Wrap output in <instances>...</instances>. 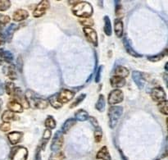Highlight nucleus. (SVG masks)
Masks as SVG:
<instances>
[{"instance_id": "1", "label": "nucleus", "mask_w": 168, "mask_h": 160, "mask_svg": "<svg viewBox=\"0 0 168 160\" xmlns=\"http://www.w3.org/2000/svg\"><path fill=\"white\" fill-rule=\"evenodd\" d=\"M71 12L77 18H91V16L93 15L94 8L89 3L85 2V1H80L77 4L72 7Z\"/></svg>"}, {"instance_id": "2", "label": "nucleus", "mask_w": 168, "mask_h": 160, "mask_svg": "<svg viewBox=\"0 0 168 160\" xmlns=\"http://www.w3.org/2000/svg\"><path fill=\"white\" fill-rule=\"evenodd\" d=\"M123 114L121 106H112L108 109V125L111 129H114Z\"/></svg>"}, {"instance_id": "3", "label": "nucleus", "mask_w": 168, "mask_h": 160, "mask_svg": "<svg viewBox=\"0 0 168 160\" xmlns=\"http://www.w3.org/2000/svg\"><path fill=\"white\" fill-rule=\"evenodd\" d=\"M28 150L24 146H14L10 150L9 158L10 160H27Z\"/></svg>"}, {"instance_id": "4", "label": "nucleus", "mask_w": 168, "mask_h": 160, "mask_svg": "<svg viewBox=\"0 0 168 160\" xmlns=\"http://www.w3.org/2000/svg\"><path fill=\"white\" fill-rule=\"evenodd\" d=\"M63 142H64L63 134L62 133L61 131H58V132L54 134L53 137L52 142H51V145H50V149H51V150L53 151V153L60 151V149L63 147Z\"/></svg>"}, {"instance_id": "5", "label": "nucleus", "mask_w": 168, "mask_h": 160, "mask_svg": "<svg viewBox=\"0 0 168 160\" xmlns=\"http://www.w3.org/2000/svg\"><path fill=\"white\" fill-rule=\"evenodd\" d=\"M18 28H19L18 25H16V24L14 23H11L5 30H3L2 34L0 35V39H2L3 41H4V43H6V42H10L12 39H13L14 33L16 32V30H18Z\"/></svg>"}, {"instance_id": "6", "label": "nucleus", "mask_w": 168, "mask_h": 160, "mask_svg": "<svg viewBox=\"0 0 168 160\" xmlns=\"http://www.w3.org/2000/svg\"><path fill=\"white\" fill-rule=\"evenodd\" d=\"M124 100V94L119 89H114L111 91L108 97V102L110 105H116Z\"/></svg>"}, {"instance_id": "7", "label": "nucleus", "mask_w": 168, "mask_h": 160, "mask_svg": "<svg viewBox=\"0 0 168 160\" xmlns=\"http://www.w3.org/2000/svg\"><path fill=\"white\" fill-rule=\"evenodd\" d=\"M50 8V3L48 0H43L37 4L35 7V10L33 12V17L34 18H41L47 13L48 9Z\"/></svg>"}, {"instance_id": "8", "label": "nucleus", "mask_w": 168, "mask_h": 160, "mask_svg": "<svg viewBox=\"0 0 168 160\" xmlns=\"http://www.w3.org/2000/svg\"><path fill=\"white\" fill-rule=\"evenodd\" d=\"M83 33L88 42H89L94 47H97L99 45V39H98V34L96 30L91 27H84Z\"/></svg>"}, {"instance_id": "9", "label": "nucleus", "mask_w": 168, "mask_h": 160, "mask_svg": "<svg viewBox=\"0 0 168 160\" xmlns=\"http://www.w3.org/2000/svg\"><path fill=\"white\" fill-rule=\"evenodd\" d=\"M150 96L153 101L160 103V102L166 100V94L164 89L161 86L154 87L151 90Z\"/></svg>"}, {"instance_id": "10", "label": "nucleus", "mask_w": 168, "mask_h": 160, "mask_svg": "<svg viewBox=\"0 0 168 160\" xmlns=\"http://www.w3.org/2000/svg\"><path fill=\"white\" fill-rule=\"evenodd\" d=\"M13 100L18 101V103L22 104V106L23 107V108H29V104L27 100L26 99V96H25V94L23 93V91L22 90L21 88L19 87H16L15 90H14V93L13 95Z\"/></svg>"}, {"instance_id": "11", "label": "nucleus", "mask_w": 168, "mask_h": 160, "mask_svg": "<svg viewBox=\"0 0 168 160\" xmlns=\"http://www.w3.org/2000/svg\"><path fill=\"white\" fill-rule=\"evenodd\" d=\"M75 95V92L70 90H62L60 92L58 93V99L62 104H67L68 102L71 101L74 98Z\"/></svg>"}, {"instance_id": "12", "label": "nucleus", "mask_w": 168, "mask_h": 160, "mask_svg": "<svg viewBox=\"0 0 168 160\" xmlns=\"http://www.w3.org/2000/svg\"><path fill=\"white\" fill-rule=\"evenodd\" d=\"M132 79L140 90H143L145 86V74L139 71H134L132 72Z\"/></svg>"}, {"instance_id": "13", "label": "nucleus", "mask_w": 168, "mask_h": 160, "mask_svg": "<svg viewBox=\"0 0 168 160\" xmlns=\"http://www.w3.org/2000/svg\"><path fill=\"white\" fill-rule=\"evenodd\" d=\"M123 45H124V48H125V51L128 54H130V56L134 57V58H142L143 54H140L139 53H137L135 50L131 46V44L130 42V40L128 39V38L126 36L123 37Z\"/></svg>"}, {"instance_id": "14", "label": "nucleus", "mask_w": 168, "mask_h": 160, "mask_svg": "<svg viewBox=\"0 0 168 160\" xmlns=\"http://www.w3.org/2000/svg\"><path fill=\"white\" fill-rule=\"evenodd\" d=\"M3 73L7 76L9 79L12 80H17L18 76H17V71H16V67L13 64H8L3 67Z\"/></svg>"}, {"instance_id": "15", "label": "nucleus", "mask_w": 168, "mask_h": 160, "mask_svg": "<svg viewBox=\"0 0 168 160\" xmlns=\"http://www.w3.org/2000/svg\"><path fill=\"white\" fill-rule=\"evenodd\" d=\"M13 54L10 51L0 49V65H2L3 63L13 64Z\"/></svg>"}, {"instance_id": "16", "label": "nucleus", "mask_w": 168, "mask_h": 160, "mask_svg": "<svg viewBox=\"0 0 168 160\" xmlns=\"http://www.w3.org/2000/svg\"><path fill=\"white\" fill-rule=\"evenodd\" d=\"M24 134L22 132H11L8 134V139L11 145H18L22 140Z\"/></svg>"}, {"instance_id": "17", "label": "nucleus", "mask_w": 168, "mask_h": 160, "mask_svg": "<svg viewBox=\"0 0 168 160\" xmlns=\"http://www.w3.org/2000/svg\"><path fill=\"white\" fill-rule=\"evenodd\" d=\"M29 17V13L25 9H18L13 14V19L14 22H20L25 21Z\"/></svg>"}, {"instance_id": "18", "label": "nucleus", "mask_w": 168, "mask_h": 160, "mask_svg": "<svg viewBox=\"0 0 168 160\" xmlns=\"http://www.w3.org/2000/svg\"><path fill=\"white\" fill-rule=\"evenodd\" d=\"M110 83L111 86L115 88V89H118V88H121L124 87L126 84V80L125 78L120 77L117 76H112L110 78Z\"/></svg>"}, {"instance_id": "19", "label": "nucleus", "mask_w": 168, "mask_h": 160, "mask_svg": "<svg viewBox=\"0 0 168 160\" xmlns=\"http://www.w3.org/2000/svg\"><path fill=\"white\" fill-rule=\"evenodd\" d=\"M114 32L117 38H122L124 33V24L121 18H116L114 21Z\"/></svg>"}, {"instance_id": "20", "label": "nucleus", "mask_w": 168, "mask_h": 160, "mask_svg": "<svg viewBox=\"0 0 168 160\" xmlns=\"http://www.w3.org/2000/svg\"><path fill=\"white\" fill-rule=\"evenodd\" d=\"M7 106H8V110L12 111V112L14 113H22L24 110L22 104L14 100H12L11 101H9L8 103V105H7Z\"/></svg>"}, {"instance_id": "21", "label": "nucleus", "mask_w": 168, "mask_h": 160, "mask_svg": "<svg viewBox=\"0 0 168 160\" xmlns=\"http://www.w3.org/2000/svg\"><path fill=\"white\" fill-rule=\"evenodd\" d=\"M96 158L101 160H112L111 154L107 146H103L96 154Z\"/></svg>"}, {"instance_id": "22", "label": "nucleus", "mask_w": 168, "mask_h": 160, "mask_svg": "<svg viewBox=\"0 0 168 160\" xmlns=\"http://www.w3.org/2000/svg\"><path fill=\"white\" fill-rule=\"evenodd\" d=\"M112 74H113L112 76H117L125 79V78L129 76L130 71L126 67H123V66H117V67L113 70Z\"/></svg>"}, {"instance_id": "23", "label": "nucleus", "mask_w": 168, "mask_h": 160, "mask_svg": "<svg viewBox=\"0 0 168 160\" xmlns=\"http://www.w3.org/2000/svg\"><path fill=\"white\" fill-rule=\"evenodd\" d=\"M19 120V117L16 113H13L10 110L4 111V113L2 115V121L3 122H10L13 121H17Z\"/></svg>"}, {"instance_id": "24", "label": "nucleus", "mask_w": 168, "mask_h": 160, "mask_svg": "<svg viewBox=\"0 0 168 160\" xmlns=\"http://www.w3.org/2000/svg\"><path fill=\"white\" fill-rule=\"evenodd\" d=\"M76 121H76L75 118H72V117L67 119V120L65 121L64 123L63 124V126H62V127H61V132H62V133H63V134L67 133V132L70 131V129H71V127L76 124Z\"/></svg>"}, {"instance_id": "25", "label": "nucleus", "mask_w": 168, "mask_h": 160, "mask_svg": "<svg viewBox=\"0 0 168 160\" xmlns=\"http://www.w3.org/2000/svg\"><path fill=\"white\" fill-rule=\"evenodd\" d=\"M48 104H50V105L53 108H55V109H58V108H62L63 105V104H61L59 100H58V93L53 94V95L48 98Z\"/></svg>"}, {"instance_id": "26", "label": "nucleus", "mask_w": 168, "mask_h": 160, "mask_svg": "<svg viewBox=\"0 0 168 160\" xmlns=\"http://www.w3.org/2000/svg\"><path fill=\"white\" fill-rule=\"evenodd\" d=\"M89 117V113H87L86 111L84 110V109H79L75 113V117L74 118L76 121H85L88 120Z\"/></svg>"}, {"instance_id": "27", "label": "nucleus", "mask_w": 168, "mask_h": 160, "mask_svg": "<svg viewBox=\"0 0 168 160\" xmlns=\"http://www.w3.org/2000/svg\"><path fill=\"white\" fill-rule=\"evenodd\" d=\"M104 31L106 35L111 36L112 34V23H111V20L108 16H105L104 18Z\"/></svg>"}, {"instance_id": "28", "label": "nucleus", "mask_w": 168, "mask_h": 160, "mask_svg": "<svg viewBox=\"0 0 168 160\" xmlns=\"http://www.w3.org/2000/svg\"><path fill=\"white\" fill-rule=\"evenodd\" d=\"M105 107H106V100H105V97H104V95H99V99H98L96 104H95V108L97 109L99 112L102 113L105 110Z\"/></svg>"}, {"instance_id": "29", "label": "nucleus", "mask_w": 168, "mask_h": 160, "mask_svg": "<svg viewBox=\"0 0 168 160\" xmlns=\"http://www.w3.org/2000/svg\"><path fill=\"white\" fill-rule=\"evenodd\" d=\"M167 54V49H165L164 51H162V53H159V54H156V55H152V56H148V60L150 61V62H153V63H157V62H159V61L162 60L164 59V57L166 56Z\"/></svg>"}, {"instance_id": "30", "label": "nucleus", "mask_w": 168, "mask_h": 160, "mask_svg": "<svg viewBox=\"0 0 168 160\" xmlns=\"http://www.w3.org/2000/svg\"><path fill=\"white\" fill-rule=\"evenodd\" d=\"M56 121L53 116H48L47 118L45 119V121H44V126L46 127V129H48V130L54 129L56 127Z\"/></svg>"}, {"instance_id": "31", "label": "nucleus", "mask_w": 168, "mask_h": 160, "mask_svg": "<svg viewBox=\"0 0 168 160\" xmlns=\"http://www.w3.org/2000/svg\"><path fill=\"white\" fill-rule=\"evenodd\" d=\"M10 21H11L10 17L0 13V35L3 31V27L6 26L7 24H8L10 22Z\"/></svg>"}, {"instance_id": "32", "label": "nucleus", "mask_w": 168, "mask_h": 160, "mask_svg": "<svg viewBox=\"0 0 168 160\" xmlns=\"http://www.w3.org/2000/svg\"><path fill=\"white\" fill-rule=\"evenodd\" d=\"M157 108L162 114L167 116L168 115V102L167 100L160 102L157 104Z\"/></svg>"}, {"instance_id": "33", "label": "nucleus", "mask_w": 168, "mask_h": 160, "mask_svg": "<svg viewBox=\"0 0 168 160\" xmlns=\"http://www.w3.org/2000/svg\"><path fill=\"white\" fill-rule=\"evenodd\" d=\"M4 88L6 93L10 96H13L14 90L16 89L15 84L13 81H8V82H6V84H4Z\"/></svg>"}, {"instance_id": "34", "label": "nucleus", "mask_w": 168, "mask_h": 160, "mask_svg": "<svg viewBox=\"0 0 168 160\" xmlns=\"http://www.w3.org/2000/svg\"><path fill=\"white\" fill-rule=\"evenodd\" d=\"M79 22L80 25L84 26V27H91L94 25V22L93 18H80L79 19Z\"/></svg>"}, {"instance_id": "35", "label": "nucleus", "mask_w": 168, "mask_h": 160, "mask_svg": "<svg viewBox=\"0 0 168 160\" xmlns=\"http://www.w3.org/2000/svg\"><path fill=\"white\" fill-rule=\"evenodd\" d=\"M12 6V3L9 0H0V12L8 10Z\"/></svg>"}, {"instance_id": "36", "label": "nucleus", "mask_w": 168, "mask_h": 160, "mask_svg": "<svg viewBox=\"0 0 168 160\" xmlns=\"http://www.w3.org/2000/svg\"><path fill=\"white\" fill-rule=\"evenodd\" d=\"M65 159V154L63 152H55L53 153L51 155L49 156L48 160H64Z\"/></svg>"}, {"instance_id": "37", "label": "nucleus", "mask_w": 168, "mask_h": 160, "mask_svg": "<svg viewBox=\"0 0 168 160\" xmlns=\"http://www.w3.org/2000/svg\"><path fill=\"white\" fill-rule=\"evenodd\" d=\"M85 97H86V94H81V95H79L78 97H76L75 101L71 104L70 108H75V107H77L82 101H84Z\"/></svg>"}, {"instance_id": "38", "label": "nucleus", "mask_w": 168, "mask_h": 160, "mask_svg": "<svg viewBox=\"0 0 168 160\" xmlns=\"http://www.w3.org/2000/svg\"><path fill=\"white\" fill-rule=\"evenodd\" d=\"M103 138V131L101 127L99 126L98 128H95L94 131V141L96 143H99L102 141Z\"/></svg>"}, {"instance_id": "39", "label": "nucleus", "mask_w": 168, "mask_h": 160, "mask_svg": "<svg viewBox=\"0 0 168 160\" xmlns=\"http://www.w3.org/2000/svg\"><path fill=\"white\" fill-rule=\"evenodd\" d=\"M51 136H52V132H51V130L45 129L43 133V143H44V145H46V144H47L48 141V140L50 139V137H51ZM43 143H40V145H42V144H43Z\"/></svg>"}, {"instance_id": "40", "label": "nucleus", "mask_w": 168, "mask_h": 160, "mask_svg": "<svg viewBox=\"0 0 168 160\" xmlns=\"http://www.w3.org/2000/svg\"><path fill=\"white\" fill-rule=\"evenodd\" d=\"M103 70H104V66L103 65L99 66V67H98L97 71L95 72V77H94V80L96 83L100 82V80H101V74Z\"/></svg>"}, {"instance_id": "41", "label": "nucleus", "mask_w": 168, "mask_h": 160, "mask_svg": "<svg viewBox=\"0 0 168 160\" xmlns=\"http://www.w3.org/2000/svg\"><path fill=\"white\" fill-rule=\"evenodd\" d=\"M115 14H116L117 17L120 16V14H121V12H122V5L121 3V1H115Z\"/></svg>"}, {"instance_id": "42", "label": "nucleus", "mask_w": 168, "mask_h": 160, "mask_svg": "<svg viewBox=\"0 0 168 160\" xmlns=\"http://www.w3.org/2000/svg\"><path fill=\"white\" fill-rule=\"evenodd\" d=\"M11 130V123L10 122H3L0 124V131L3 132H8Z\"/></svg>"}, {"instance_id": "43", "label": "nucleus", "mask_w": 168, "mask_h": 160, "mask_svg": "<svg viewBox=\"0 0 168 160\" xmlns=\"http://www.w3.org/2000/svg\"><path fill=\"white\" fill-rule=\"evenodd\" d=\"M17 68L20 72H22V68H23V59L22 58V55H19L17 59Z\"/></svg>"}, {"instance_id": "44", "label": "nucleus", "mask_w": 168, "mask_h": 160, "mask_svg": "<svg viewBox=\"0 0 168 160\" xmlns=\"http://www.w3.org/2000/svg\"><path fill=\"white\" fill-rule=\"evenodd\" d=\"M41 151H42V149H41L40 146L39 145V146L36 148V150H35L34 160H42V157H41Z\"/></svg>"}, {"instance_id": "45", "label": "nucleus", "mask_w": 168, "mask_h": 160, "mask_svg": "<svg viewBox=\"0 0 168 160\" xmlns=\"http://www.w3.org/2000/svg\"><path fill=\"white\" fill-rule=\"evenodd\" d=\"M88 120H89V122H90V123L92 124V126H94L95 128L99 127V121H98V120L96 118H95L94 117H92V116H89V117Z\"/></svg>"}, {"instance_id": "46", "label": "nucleus", "mask_w": 168, "mask_h": 160, "mask_svg": "<svg viewBox=\"0 0 168 160\" xmlns=\"http://www.w3.org/2000/svg\"><path fill=\"white\" fill-rule=\"evenodd\" d=\"M5 92V88H4V84L0 80V96L3 95Z\"/></svg>"}, {"instance_id": "47", "label": "nucleus", "mask_w": 168, "mask_h": 160, "mask_svg": "<svg viewBox=\"0 0 168 160\" xmlns=\"http://www.w3.org/2000/svg\"><path fill=\"white\" fill-rule=\"evenodd\" d=\"M163 79H164V82H165V85H167V73H166V72H165V73L163 74Z\"/></svg>"}, {"instance_id": "48", "label": "nucleus", "mask_w": 168, "mask_h": 160, "mask_svg": "<svg viewBox=\"0 0 168 160\" xmlns=\"http://www.w3.org/2000/svg\"><path fill=\"white\" fill-rule=\"evenodd\" d=\"M80 1H68V3L71 5H73V6H75V4H77L78 3H80Z\"/></svg>"}, {"instance_id": "49", "label": "nucleus", "mask_w": 168, "mask_h": 160, "mask_svg": "<svg viewBox=\"0 0 168 160\" xmlns=\"http://www.w3.org/2000/svg\"><path fill=\"white\" fill-rule=\"evenodd\" d=\"M119 152H120V154H121V159H122V160H127V158H125V156L124 155V154H123V153L121 151V150H120V149H119Z\"/></svg>"}, {"instance_id": "50", "label": "nucleus", "mask_w": 168, "mask_h": 160, "mask_svg": "<svg viewBox=\"0 0 168 160\" xmlns=\"http://www.w3.org/2000/svg\"><path fill=\"white\" fill-rule=\"evenodd\" d=\"M3 105V101L2 99H0V113H1V111H2Z\"/></svg>"}, {"instance_id": "51", "label": "nucleus", "mask_w": 168, "mask_h": 160, "mask_svg": "<svg viewBox=\"0 0 168 160\" xmlns=\"http://www.w3.org/2000/svg\"><path fill=\"white\" fill-rule=\"evenodd\" d=\"M167 64L168 63H166V64H165V71H167Z\"/></svg>"}, {"instance_id": "52", "label": "nucleus", "mask_w": 168, "mask_h": 160, "mask_svg": "<svg viewBox=\"0 0 168 160\" xmlns=\"http://www.w3.org/2000/svg\"><path fill=\"white\" fill-rule=\"evenodd\" d=\"M156 160H158V159H156Z\"/></svg>"}]
</instances>
